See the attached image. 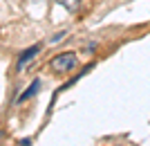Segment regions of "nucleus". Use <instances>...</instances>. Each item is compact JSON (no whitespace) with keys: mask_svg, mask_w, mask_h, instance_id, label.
Instances as JSON below:
<instances>
[{"mask_svg":"<svg viewBox=\"0 0 150 146\" xmlns=\"http://www.w3.org/2000/svg\"><path fill=\"white\" fill-rule=\"evenodd\" d=\"M58 5H61L63 9H67V11H74L76 7L81 5V0H58Z\"/></svg>","mask_w":150,"mask_h":146,"instance_id":"obj_4","label":"nucleus"},{"mask_svg":"<svg viewBox=\"0 0 150 146\" xmlns=\"http://www.w3.org/2000/svg\"><path fill=\"white\" fill-rule=\"evenodd\" d=\"M40 47H43V45H34V47H27V50L18 56V63H16V68H18V70H23V68H25V63H29L31 58H36V56H38Z\"/></svg>","mask_w":150,"mask_h":146,"instance_id":"obj_2","label":"nucleus"},{"mask_svg":"<svg viewBox=\"0 0 150 146\" xmlns=\"http://www.w3.org/2000/svg\"><path fill=\"white\" fill-rule=\"evenodd\" d=\"M63 38H65V32H61V34H56V36H54V38H52V41H50V43H52V45H56V43H61V41H63Z\"/></svg>","mask_w":150,"mask_h":146,"instance_id":"obj_5","label":"nucleus"},{"mask_svg":"<svg viewBox=\"0 0 150 146\" xmlns=\"http://www.w3.org/2000/svg\"><path fill=\"white\" fill-rule=\"evenodd\" d=\"M76 63H79V58H76L74 52H63V54H56L50 61V68L56 74H67V72H72L76 68Z\"/></svg>","mask_w":150,"mask_h":146,"instance_id":"obj_1","label":"nucleus"},{"mask_svg":"<svg viewBox=\"0 0 150 146\" xmlns=\"http://www.w3.org/2000/svg\"><path fill=\"white\" fill-rule=\"evenodd\" d=\"M38 90H40V79H34V81L29 83V88H27L25 92L18 97V101H27L29 97H36V95H38Z\"/></svg>","mask_w":150,"mask_h":146,"instance_id":"obj_3","label":"nucleus"},{"mask_svg":"<svg viewBox=\"0 0 150 146\" xmlns=\"http://www.w3.org/2000/svg\"><path fill=\"white\" fill-rule=\"evenodd\" d=\"M2 140H5V133H2V130H0V142H2Z\"/></svg>","mask_w":150,"mask_h":146,"instance_id":"obj_6","label":"nucleus"}]
</instances>
